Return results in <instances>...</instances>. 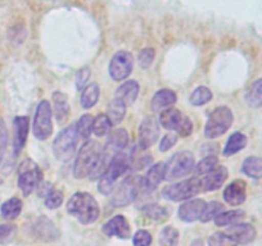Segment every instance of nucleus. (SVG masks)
<instances>
[{
    "label": "nucleus",
    "instance_id": "f257e3e1",
    "mask_svg": "<svg viewBox=\"0 0 262 246\" xmlns=\"http://www.w3.org/2000/svg\"><path fill=\"white\" fill-rule=\"evenodd\" d=\"M67 212L77 218L82 224H91L99 218L100 208L91 194L76 192L67 204Z\"/></svg>",
    "mask_w": 262,
    "mask_h": 246
},
{
    "label": "nucleus",
    "instance_id": "f03ea898",
    "mask_svg": "<svg viewBox=\"0 0 262 246\" xmlns=\"http://www.w3.org/2000/svg\"><path fill=\"white\" fill-rule=\"evenodd\" d=\"M128 145V133L124 128H118L114 130L109 135L106 141V145L102 148L101 156H100V160L97 163L96 168L92 172V179H96L99 177L102 176V173L105 172V169L107 168V166L110 164V161L114 159V156L118 153L123 151V149Z\"/></svg>",
    "mask_w": 262,
    "mask_h": 246
},
{
    "label": "nucleus",
    "instance_id": "7ed1b4c3",
    "mask_svg": "<svg viewBox=\"0 0 262 246\" xmlns=\"http://www.w3.org/2000/svg\"><path fill=\"white\" fill-rule=\"evenodd\" d=\"M102 146L95 140H89L81 146L74 163L73 174L76 178L82 179L90 176L96 168L101 156Z\"/></svg>",
    "mask_w": 262,
    "mask_h": 246
},
{
    "label": "nucleus",
    "instance_id": "20e7f679",
    "mask_svg": "<svg viewBox=\"0 0 262 246\" xmlns=\"http://www.w3.org/2000/svg\"><path fill=\"white\" fill-rule=\"evenodd\" d=\"M129 167L130 154L124 153V151L118 153L117 155L114 156V159L110 161V164L107 166V168L105 169L102 176L100 177L97 190H99L102 195H109L110 192L113 191V189H114L115 181H117L122 174H124L125 172L129 169Z\"/></svg>",
    "mask_w": 262,
    "mask_h": 246
},
{
    "label": "nucleus",
    "instance_id": "39448f33",
    "mask_svg": "<svg viewBox=\"0 0 262 246\" xmlns=\"http://www.w3.org/2000/svg\"><path fill=\"white\" fill-rule=\"evenodd\" d=\"M232 110L228 107H219L209 115L206 127H205V136L207 138H217L224 135L233 125Z\"/></svg>",
    "mask_w": 262,
    "mask_h": 246
},
{
    "label": "nucleus",
    "instance_id": "423d86ee",
    "mask_svg": "<svg viewBox=\"0 0 262 246\" xmlns=\"http://www.w3.org/2000/svg\"><path fill=\"white\" fill-rule=\"evenodd\" d=\"M161 126L169 131H176L181 137H187L193 131V123L187 115L176 108H168L160 113Z\"/></svg>",
    "mask_w": 262,
    "mask_h": 246
},
{
    "label": "nucleus",
    "instance_id": "0eeeda50",
    "mask_svg": "<svg viewBox=\"0 0 262 246\" xmlns=\"http://www.w3.org/2000/svg\"><path fill=\"white\" fill-rule=\"evenodd\" d=\"M142 181L143 178L140 176L127 177L113 195L112 204L117 208H122L135 201L142 189Z\"/></svg>",
    "mask_w": 262,
    "mask_h": 246
},
{
    "label": "nucleus",
    "instance_id": "6e6552de",
    "mask_svg": "<svg viewBox=\"0 0 262 246\" xmlns=\"http://www.w3.org/2000/svg\"><path fill=\"white\" fill-rule=\"evenodd\" d=\"M194 168V156L191 151H182L173 155L165 166L164 179L174 181L191 173Z\"/></svg>",
    "mask_w": 262,
    "mask_h": 246
},
{
    "label": "nucleus",
    "instance_id": "1a4fd4ad",
    "mask_svg": "<svg viewBox=\"0 0 262 246\" xmlns=\"http://www.w3.org/2000/svg\"><path fill=\"white\" fill-rule=\"evenodd\" d=\"M78 133H77L76 125H71L61 131L58 136H56L55 141H54L53 150L56 158L59 160H68L72 155L74 154V150L77 148V142H78Z\"/></svg>",
    "mask_w": 262,
    "mask_h": 246
},
{
    "label": "nucleus",
    "instance_id": "9d476101",
    "mask_svg": "<svg viewBox=\"0 0 262 246\" xmlns=\"http://www.w3.org/2000/svg\"><path fill=\"white\" fill-rule=\"evenodd\" d=\"M200 191H201V179L193 177V178L186 179L179 183L166 186L163 190V196L171 201H182V200L191 199Z\"/></svg>",
    "mask_w": 262,
    "mask_h": 246
},
{
    "label": "nucleus",
    "instance_id": "9b49d317",
    "mask_svg": "<svg viewBox=\"0 0 262 246\" xmlns=\"http://www.w3.org/2000/svg\"><path fill=\"white\" fill-rule=\"evenodd\" d=\"M42 181V173L37 164L31 159L23 161L19 166V176H18V186L22 190L23 195L28 196L31 192Z\"/></svg>",
    "mask_w": 262,
    "mask_h": 246
},
{
    "label": "nucleus",
    "instance_id": "f8f14e48",
    "mask_svg": "<svg viewBox=\"0 0 262 246\" xmlns=\"http://www.w3.org/2000/svg\"><path fill=\"white\" fill-rule=\"evenodd\" d=\"M53 112L51 105L48 100H42L37 105L33 119V135L37 140H46L53 133V122H51Z\"/></svg>",
    "mask_w": 262,
    "mask_h": 246
},
{
    "label": "nucleus",
    "instance_id": "ddd939ff",
    "mask_svg": "<svg viewBox=\"0 0 262 246\" xmlns=\"http://www.w3.org/2000/svg\"><path fill=\"white\" fill-rule=\"evenodd\" d=\"M133 69L132 54L125 50H120L112 58L109 66V73L114 81H123L127 78Z\"/></svg>",
    "mask_w": 262,
    "mask_h": 246
},
{
    "label": "nucleus",
    "instance_id": "4468645a",
    "mask_svg": "<svg viewBox=\"0 0 262 246\" xmlns=\"http://www.w3.org/2000/svg\"><path fill=\"white\" fill-rule=\"evenodd\" d=\"M160 128L155 117H146L138 127V146L142 150L151 148L158 141Z\"/></svg>",
    "mask_w": 262,
    "mask_h": 246
},
{
    "label": "nucleus",
    "instance_id": "2eb2a0df",
    "mask_svg": "<svg viewBox=\"0 0 262 246\" xmlns=\"http://www.w3.org/2000/svg\"><path fill=\"white\" fill-rule=\"evenodd\" d=\"M225 235L234 243L248 245L255 240L257 232H256V228L250 223H241V224H235L228 228Z\"/></svg>",
    "mask_w": 262,
    "mask_h": 246
},
{
    "label": "nucleus",
    "instance_id": "dca6fc26",
    "mask_svg": "<svg viewBox=\"0 0 262 246\" xmlns=\"http://www.w3.org/2000/svg\"><path fill=\"white\" fill-rule=\"evenodd\" d=\"M102 232L106 236H117L122 240H125L130 236L129 223L123 215H115L109 222L105 223L102 227Z\"/></svg>",
    "mask_w": 262,
    "mask_h": 246
},
{
    "label": "nucleus",
    "instance_id": "f3484780",
    "mask_svg": "<svg viewBox=\"0 0 262 246\" xmlns=\"http://www.w3.org/2000/svg\"><path fill=\"white\" fill-rule=\"evenodd\" d=\"M206 202L202 199H193L191 201L184 202L181 205L178 209V215L182 220L184 222H194V220L200 219L202 215Z\"/></svg>",
    "mask_w": 262,
    "mask_h": 246
},
{
    "label": "nucleus",
    "instance_id": "a211bd4d",
    "mask_svg": "<svg viewBox=\"0 0 262 246\" xmlns=\"http://www.w3.org/2000/svg\"><path fill=\"white\" fill-rule=\"evenodd\" d=\"M228 178V169L225 167H216L211 172L205 176L201 181V190L204 191H215L220 189L222 184L227 181Z\"/></svg>",
    "mask_w": 262,
    "mask_h": 246
},
{
    "label": "nucleus",
    "instance_id": "6ab92c4d",
    "mask_svg": "<svg viewBox=\"0 0 262 246\" xmlns=\"http://www.w3.org/2000/svg\"><path fill=\"white\" fill-rule=\"evenodd\" d=\"M246 194V182L242 179H235L224 190V200L229 205L238 207L245 202Z\"/></svg>",
    "mask_w": 262,
    "mask_h": 246
},
{
    "label": "nucleus",
    "instance_id": "aec40b11",
    "mask_svg": "<svg viewBox=\"0 0 262 246\" xmlns=\"http://www.w3.org/2000/svg\"><path fill=\"white\" fill-rule=\"evenodd\" d=\"M33 233L37 238L42 241H48V242L55 241L59 237V231L56 230L54 223L49 218L43 217V215L38 218L36 224L33 225Z\"/></svg>",
    "mask_w": 262,
    "mask_h": 246
},
{
    "label": "nucleus",
    "instance_id": "412c9836",
    "mask_svg": "<svg viewBox=\"0 0 262 246\" xmlns=\"http://www.w3.org/2000/svg\"><path fill=\"white\" fill-rule=\"evenodd\" d=\"M28 127H30V122H28V117L20 115V117L14 118V155H18L26 145V141L28 137Z\"/></svg>",
    "mask_w": 262,
    "mask_h": 246
},
{
    "label": "nucleus",
    "instance_id": "4be33fe9",
    "mask_svg": "<svg viewBox=\"0 0 262 246\" xmlns=\"http://www.w3.org/2000/svg\"><path fill=\"white\" fill-rule=\"evenodd\" d=\"M164 176H165V163L160 161V163L154 164L142 181V187L146 190V192H152L163 181Z\"/></svg>",
    "mask_w": 262,
    "mask_h": 246
},
{
    "label": "nucleus",
    "instance_id": "5701e85b",
    "mask_svg": "<svg viewBox=\"0 0 262 246\" xmlns=\"http://www.w3.org/2000/svg\"><path fill=\"white\" fill-rule=\"evenodd\" d=\"M138 94H140V85L136 81H127L119 86L115 94V99H119L125 107L132 105L137 100Z\"/></svg>",
    "mask_w": 262,
    "mask_h": 246
},
{
    "label": "nucleus",
    "instance_id": "b1692460",
    "mask_svg": "<svg viewBox=\"0 0 262 246\" xmlns=\"http://www.w3.org/2000/svg\"><path fill=\"white\" fill-rule=\"evenodd\" d=\"M53 102L56 122H58L59 125H64V123L67 122V119H68L69 112H71L68 97H67L63 92L55 91L53 94Z\"/></svg>",
    "mask_w": 262,
    "mask_h": 246
},
{
    "label": "nucleus",
    "instance_id": "393cba45",
    "mask_svg": "<svg viewBox=\"0 0 262 246\" xmlns=\"http://www.w3.org/2000/svg\"><path fill=\"white\" fill-rule=\"evenodd\" d=\"M177 101V95L176 92L171 91L169 89H163L159 90L155 94V96L152 97V101H151V109L154 112H158V110L164 109V108H168L170 105H173Z\"/></svg>",
    "mask_w": 262,
    "mask_h": 246
},
{
    "label": "nucleus",
    "instance_id": "a878e982",
    "mask_svg": "<svg viewBox=\"0 0 262 246\" xmlns=\"http://www.w3.org/2000/svg\"><path fill=\"white\" fill-rule=\"evenodd\" d=\"M100 97V87L99 85L92 82L89 86L84 87L83 92L81 95V105L84 109H90V108L95 107Z\"/></svg>",
    "mask_w": 262,
    "mask_h": 246
},
{
    "label": "nucleus",
    "instance_id": "bb28decb",
    "mask_svg": "<svg viewBox=\"0 0 262 246\" xmlns=\"http://www.w3.org/2000/svg\"><path fill=\"white\" fill-rule=\"evenodd\" d=\"M247 145V137H246L243 133L241 132H234L228 140L227 146L224 149V155L230 156L237 154L238 151H241L242 149L246 148Z\"/></svg>",
    "mask_w": 262,
    "mask_h": 246
},
{
    "label": "nucleus",
    "instance_id": "cd10ccee",
    "mask_svg": "<svg viewBox=\"0 0 262 246\" xmlns=\"http://www.w3.org/2000/svg\"><path fill=\"white\" fill-rule=\"evenodd\" d=\"M245 218L243 210H229V212H222L215 217V224L223 227V225H234Z\"/></svg>",
    "mask_w": 262,
    "mask_h": 246
},
{
    "label": "nucleus",
    "instance_id": "c85d7f7f",
    "mask_svg": "<svg viewBox=\"0 0 262 246\" xmlns=\"http://www.w3.org/2000/svg\"><path fill=\"white\" fill-rule=\"evenodd\" d=\"M125 109H127V107L119 99H115L114 97L112 100V102L107 105L106 115L110 122H112V125H118V123L122 122L125 115Z\"/></svg>",
    "mask_w": 262,
    "mask_h": 246
},
{
    "label": "nucleus",
    "instance_id": "c756f323",
    "mask_svg": "<svg viewBox=\"0 0 262 246\" xmlns=\"http://www.w3.org/2000/svg\"><path fill=\"white\" fill-rule=\"evenodd\" d=\"M242 172L252 178H261L262 176V159L258 156H250L243 161Z\"/></svg>",
    "mask_w": 262,
    "mask_h": 246
},
{
    "label": "nucleus",
    "instance_id": "7c9ffc66",
    "mask_svg": "<svg viewBox=\"0 0 262 246\" xmlns=\"http://www.w3.org/2000/svg\"><path fill=\"white\" fill-rule=\"evenodd\" d=\"M0 212L5 219H15L22 212V201L18 197H12L2 205Z\"/></svg>",
    "mask_w": 262,
    "mask_h": 246
},
{
    "label": "nucleus",
    "instance_id": "2f4dec72",
    "mask_svg": "<svg viewBox=\"0 0 262 246\" xmlns=\"http://www.w3.org/2000/svg\"><path fill=\"white\" fill-rule=\"evenodd\" d=\"M246 99L250 107L252 108H260L262 104V79H257L253 82L252 86L248 89Z\"/></svg>",
    "mask_w": 262,
    "mask_h": 246
},
{
    "label": "nucleus",
    "instance_id": "473e14b6",
    "mask_svg": "<svg viewBox=\"0 0 262 246\" xmlns=\"http://www.w3.org/2000/svg\"><path fill=\"white\" fill-rule=\"evenodd\" d=\"M76 128L78 137L89 138L92 133V128H94V117L91 114L82 115L78 122L76 123Z\"/></svg>",
    "mask_w": 262,
    "mask_h": 246
},
{
    "label": "nucleus",
    "instance_id": "72a5a7b5",
    "mask_svg": "<svg viewBox=\"0 0 262 246\" xmlns=\"http://www.w3.org/2000/svg\"><path fill=\"white\" fill-rule=\"evenodd\" d=\"M211 99H212V92L210 91L207 87L200 86L192 92L191 97H189V101H191V104L194 105V107H201V105L209 102Z\"/></svg>",
    "mask_w": 262,
    "mask_h": 246
},
{
    "label": "nucleus",
    "instance_id": "f704fd0d",
    "mask_svg": "<svg viewBox=\"0 0 262 246\" xmlns=\"http://www.w3.org/2000/svg\"><path fill=\"white\" fill-rule=\"evenodd\" d=\"M179 241V232L174 227H165L160 233V246H177Z\"/></svg>",
    "mask_w": 262,
    "mask_h": 246
},
{
    "label": "nucleus",
    "instance_id": "c9c22d12",
    "mask_svg": "<svg viewBox=\"0 0 262 246\" xmlns=\"http://www.w3.org/2000/svg\"><path fill=\"white\" fill-rule=\"evenodd\" d=\"M142 212L146 217L151 218V219L156 220V222H164L168 218V210L165 208L160 207V205H146L142 209Z\"/></svg>",
    "mask_w": 262,
    "mask_h": 246
},
{
    "label": "nucleus",
    "instance_id": "e433bc0d",
    "mask_svg": "<svg viewBox=\"0 0 262 246\" xmlns=\"http://www.w3.org/2000/svg\"><path fill=\"white\" fill-rule=\"evenodd\" d=\"M112 126V122H110L106 115L100 114L96 118H94V128H92V131H94L97 137H102V136L110 132Z\"/></svg>",
    "mask_w": 262,
    "mask_h": 246
},
{
    "label": "nucleus",
    "instance_id": "4c0bfd02",
    "mask_svg": "<svg viewBox=\"0 0 262 246\" xmlns=\"http://www.w3.org/2000/svg\"><path fill=\"white\" fill-rule=\"evenodd\" d=\"M223 210H224V207L219 201H211L205 207L200 219H201V222H209V220L214 219L216 215H219Z\"/></svg>",
    "mask_w": 262,
    "mask_h": 246
},
{
    "label": "nucleus",
    "instance_id": "58836bf2",
    "mask_svg": "<svg viewBox=\"0 0 262 246\" xmlns=\"http://www.w3.org/2000/svg\"><path fill=\"white\" fill-rule=\"evenodd\" d=\"M217 166V158L214 155L206 156L205 159H202L199 164L194 168L196 174H207L209 172H211L212 169L216 168Z\"/></svg>",
    "mask_w": 262,
    "mask_h": 246
},
{
    "label": "nucleus",
    "instance_id": "ea45409f",
    "mask_svg": "<svg viewBox=\"0 0 262 246\" xmlns=\"http://www.w3.org/2000/svg\"><path fill=\"white\" fill-rule=\"evenodd\" d=\"M63 192L60 190H51L48 195H46L45 199V205L49 209H56V208L60 207L63 204Z\"/></svg>",
    "mask_w": 262,
    "mask_h": 246
},
{
    "label": "nucleus",
    "instance_id": "a19ab883",
    "mask_svg": "<svg viewBox=\"0 0 262 246\" xmlns=\"http://www.w3.org/2000/svg\"><path fill=\"white\" fill-rule=\"evenodd\" d=\"M209 246H235V243L225 233L216 232L209 238Z\"/></svg>",
    "mask_w": 262,
    "mask_h": 246
},
{
    "label": "nucleus",
    "instance_id": "79ce46f5",
    "mask_svg": "<svg viewBox=\"0 0 262 246\" xmlns=\"http://www.w3.org/2000/svg\"><path fill=\"white\" fill-rule=\"evenodd\" d=\"M17 227L14 224H0V243H8L13 240Z\"/></svg>",
    "mask_w": 262,
    "mask_h": 246
},
{
    "label": "nucleus",
    "instance_id": "37998d69",
    "mask_svg": "<svg viewBox=\"0 0 262 246\" xmlns=\"http://www.w3.org/2000/svg\"><path fill=\"white\" fill-rule=\"evenodd\" d=\"M155 59V50L152 48H146L138 54V60L142 68H148Z\"/></svg>",
    "mask_w": 262,
    "mask_h": 246
},
{
    "label": "nucleus",
    "instance_id": "c03bdc74",
    "mask_svg": "<svg viewBox=\"0 0 262 246\" xmlns=\"http://www.w3.org/2000/svg\"><path fill=\"white\" fill-rule=\"evenodd\" d=\"M152 242V236L145 230H140L133 236V245L135 246H150Z\"/></svg>",
    "mask_w": 262,
    "mask_h": 246
},
{
    "label": "nucleus",
    "instance_id": "a18cd8bd",
    "mask_svg": "<svg viewBox=\"0 0 262 246\" xmlns=\"http://www.w3.org/2000/svg\"><path fill=\"white\" fill-rule=\"evenodd\" d=\"M177 141H178V135H174V133H166V135L161 138L159 149H160V151L170 150V149L176 145Z\"/></svg>",
    "mask_w": 262,
    "mask_h": 246
},
{
    "label": "nucleus",
    "instance_id": "49530a36",
    "mask_svg": "<svg viewBox=\"0 0 262 246\" xmlns=\"http://www.w3.org/2000/svg\"><path fill=\"white\" fill-rule=\"evenodd\" d=\"M7 142H8L7 127H5V123L4 120H3V118H0V163H2L3 156H4Z\"/></svg>",
    "mask_w": 262,
    "mask_h": 246
},
{
    "label": "nucleus",
    "instance_id": "de8ad7c7",
    "mask_svg": "<svg viewBox=\"0 0 262 246\" xmlns=\"http://www.w3.org/2000/svg\"><path fill=\"white\" fill-rule=\"evenodd\" d=\"M90 76H91V73H90V69L87 68V67L79 69V71L77 72V76H76V87L77 89L81 90L82 87L87 84Z\"/></svg>",
    "mask_w": 262,
    "mask_h": 246
},
{
    "label": "nucleus",
    "instance_id": "09e8293b",
    "mask_svg": "<svg viewBox=\"0 0 262 246\" xmlns=\"http://www.w3.org/2000/svg\"><path fill=\"white\" fill-rule=\"evenodd\" d=\"M0 183H2V179H0Z\"/></svg>",
    "mask_w": 262,
    "mask_h": 246
}]
</instances>
